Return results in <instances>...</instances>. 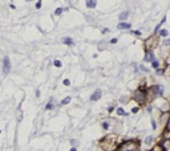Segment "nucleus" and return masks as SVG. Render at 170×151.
<instances>
[{"label":"nucleus","mask_w":170,"mask_h":151,"mask_svg":"<svg viewBox=\"0 0 170 151\" xmlns=\"http://www.w3.org/2000/svg\"><path fill=\"white\" fill-rule=\"evenodd\" d=\"M160 35L162 36V37H166V36H167V31H166V29H160Z\"/></svg>","instance_id":"obj_12"},{"label":"nucleus","mask_w":170,"mask_h":151,"mask_svg":"<svg viewBox=\"0 0 170 151\" xmlns=\"http://www.w3.org/2000/svg\"><path fill=\"white\" fill-rule=\"evenodd\" d=\"M133 98L134 101H137L140 105H142L145 102V98H146V91H142V90H135L134 94H133Z\"/></svg>","instance_id":"obj_2"},{"label":"nucleus","mask_w":170,"mask_h":151,"mask_svg":"<svg viewBox=\"0 0 170 151\" xmlns=\"http://www.w3.org/2000/svg\"><path fill=\"white\" fill-rule=\"evenodd\" d=\"M133 33H134V35H137V36H140V35H141V32H140V31H134Z\"/></svg>","instance_id":"obj_26"},{"label":"nucleus","mask_w":170,"mask_h":151,"mask_svg":"<svg viewBox=\"0 0 170 151\" xmlns=\"http://www.w3.org/2000/svg\"><path fill=\"white\" fill-rule=\"evenodd\" d=\"M63 84H64L65 86H68V85H70V81H69V80H64Z\"/></svg>","instance_id":"obj_20"},{"label":"nucleus","mask_w":170,"mask_h":151,"mask_svg":"<svg viewBox=\"0 0 170 151\" xmlns=\"http://www.w3.org/2000/svg\"><path fill=\"white\" fill-rule=\"evenodd\" d=\"M158 74H164V70H162V69H158Z\"/></svg>","instance_id":"obj_28"},{"label":"nucleus","mask_w":170,"mask_h":151,"mask_svg":"<svg viewBox=\"0 0 170 151\" xmlns=\"http://www.w3.org/2000/svg\"><path fill=\"white\" fill-rule=\"evenodd\" d=\"M130 27H132V25H130L129 23H120V24H118V28L120 29H128V28H130Z\"/></svg>","instance_id":"obj_7"},{"label":"nucleus","mask_w":170,"mask_h":151,"mask_svg":"<svg viewBox=\"0 0 170 151\" xmlns=\"http://www.w3.org/2000/svg\"><path fill=\"white\" fill-rule=\"evenodd\" d=\"M63 43H64V44H66V45H72L73 44L72 38H69V37H64L63 38Z\"/></svg>","instance_id":"obj_9"},{"label":"nucleus","mask_w":170,"mask_h":151,"mask_svg":"<svg viewBox=\"0 0 170 151\" xmlns=\"http://www.w3.org/2000/svg\"><path fill=\"white\" fill-rule=\"evenodd\" d=\"M165 45H170V40H165Z\"/></svg>","instance_id":"obj_27"},{"label":"nucleus","mask_w":170,"mask_h":151,"mask_svg":"<svg viewBox=\"0 0 170 151\" xmlns=\"http://www.w3.org/2000/svg\"><path fill=\"white\" fill-rule=\"evenodd\" d=\"M63 8H57V10L56 11H55V15H57V16H59V15H61V12H63Z\"/></svg>","instance_id":"obj_14"},{"label":"nucleus","mask_w":170,"mask_h":151,"mask_svg":"<svg viewBox=\"0 0 170 151\" xmlns=\"http://www.w3.org/2000/svg\"><path fill=\"white\" fill-rule=\"evenodd\" d=\"M117 114H118V115H128L122 107H118V109H117Z\"/></svg>","instance_id":"obj_10"},{"label":"nucleus","mask_w":170,"mask_h":151,"mask_svg":"<svg viewBox=\"0 0 170 151\" xmlns=\"http://www.w3.org/2000/svg\"><path fill=\"white\" fill-rule=\"evenodd\" d=\"M102 127H104L105 130L109 129V125H108V122H102Z\"/></svg>","instance_id":"obj_17"},{"label":"nucleus","mask_w":170,"mask_h":151,"mask_svg":"<svg viewBox=\"0 0 170 151\" xmlns=\"http://www.w3.org/2000/svg\"><path fill=\"white\" fill-rule=\"evenodd\" d=\"M140 146L135 141H126L124 142L122 145L118 147V150H124V151H133V150H138Z\"/></svg>","instance_id":"obj_1"},{"label":"nucleus","mask_w":170,"mask_h":151,"mask_svg":"<svg viewBox=\"0 0 170 151\" xmlns=\"http://www.w3.org/2000/svg\"><path fill=\"white\" fill-rule=\"evenodd\" d=\"M140 69H141V70H144V72H148V69H146V68H145V66H140Z\"/></svg>","instance_id":"obj_23"},{"label":"nucleus","mask_w":170,"mask_h":151,"mask_svg":"<svg viewBox=\"0 0 170 151\" xmlns=\"http://www.w3.org/2000/svg\"><path fill=\"white\" fill-rule=\"evenodd\" d=\"M144 60H145L146 62H151V61L154 60V54H153L151 50H146V54H145V58H144Z\"/></svg>","instance_id":"obj_5"},{"label":"nucleus","mask_w":170,"mask_h":151,"mask_svg":"<svg viewBox=\"0 0 170 151\" xmlns=\"http://www.w3.org/2000/svg\"><path fill=\"white\" fill-rule=\"evenodd\" d=\"M138 110H140L138 107H133V109H132V113H137Z\"/></svg>","instance_id":"obj_22"},{"label":"nucleus","mask_w":170,"mask_h":151,"mask_svg":"<svg viewBox=\"0 0 170 151\" xmlns=\"http://www.w3.org/2000/svg\"><path fill=\"white\" fill-rule=\"evenodd\" d=\"M96 0H86V7H88V8H95L96 7Z\"/></svg>","instance_id":"obj_6"},{"label":"nucleus","mask_w":170,"mask_h":151,"mask_svg":"<svg viewBox=\"0 0 170 151\" xmlns=\"http://www.w3.org/2000/svg\"><path fill=\"white\" fill-rule=\"evenodd\" d=\"M36 8H37V10L39 8H41V0H39L37 3H36Z\"/></svg>","instance_id":"obj_21"},{"label":"nucleus","mask_w":170,"mask_h":151,"mask_svg":"<svg viewBox=\"0 0 170 151\" xmlns=\"http://www.w3.org/2000/svg\"><path fill=\"white\" fill-rule=\"evenodd\" d=\"M101 95H102V91L100 90V89H97V90L93 93V94L91 95V101L92 102H95V101H98L101 98Z\"/></svg>","instance_id":"obj_4"},{"label":"nucleus","mask_w":170,"mask_h":151,"mask_svg":"<svg viewBox=\"0 0 170 151\" xmlns=\"http://www.w3.org/2000/svg\"><path fill=\"white\" fill-rule=\"evenodd\" d=\"M166 131L170 132V118H169V121H167V123H166Z\"/></svg>","instance_id":"obj_16"},{"label":"nucleus","mask_w":170,"mask_h":151,"mask_svg":"<svg viewBox=\"0 0 170 151\" xmlns=\"http://www.w3.org/2000/svg\"><path fill=\"white\" fill-rule=\"evenodd\" d=\"M45 109H47V110H50V109H53V105H52V104H48L47 106H45Z\"/></svg>","instance_id":"obj_18"},{"label":"nucleus","mask_w":170,"mask_h":151,"mask_svg":"<svg viewBox=\"0 0 170 151\" xmlns=\"http://www.w3.org/2000/svg\"><path fill=\"white\" fill-rule=\"evenodd\" d=\"M53 64H55V66H57V68H60V66H61V62H60V61H57V60L55 61Z\"/></svg>","instance_id":"obj_19"},{"label":"nucleus","mask_w":170,"mask_h":151,"mask_svg":"<svg viewBox=\"0 0 170 151\" xmlns=\"http://www.w3.org/2000/svg\"><path fill=\"white\" fill-rule=\"evenodd\" d=\"M11 70V61L8 57H4L3 58V73L7 74V73H10Z\"/></svg>","instance_id":"obj_3"},{"label":"nucleus","mask_w":170,"mask_h":151,"mask_svg":"<svg viewBox=\"0 0 170 151\" xmlns=\"http://www.w3.org/2000/svg\"><path fill=\"white\" fill-rule=\"evenodd\" d=\"M151 65H153V68H155V69H157L160 64H158V61H151Z\"/></svg>","instance_id":"obj_15"},{"label":"nucleus","mask_w":170,"mask_h":151,"mask_svg":"<svg viewBox=\"0 0 170 151\" xmlns=\"http://www.w3.org/2000/svg\"><path fill=\"white\" fill-rule=\"evenodd\" d=\"M165 21H166V17H164V19H162V21H161V23H160V24H158V25H157V27H155V28H154V33H157V32H158V31H160V29H161V25L164 24V23H165Z\"/></svg>","instance_id":"obj_8"},{"label":"nucleus","mask_w":170,"mask_h":151,"mask_svg":"<svg viewBox=\"0 0 170 151\" xmlns=\"http://www.w3.org/2000/svg\"><path fill=\"white\" fill-rule=\"evenodd\" d=\"M151 139H153V138H151V137H149V138L146 139V143H148V145H149V143H150V142H151Z\"/></svg>","instance_id":"obj_24"},{"label":"nucleus","mask_w":170,"mask_h":151,"mask_svg":"<svg viewBox=\"0 0 170 151\" xmlns=\"http://www.w3.org/2000/svg\"><path fill=\"white\" fill-rule=\"evenodd\" d=\"M128 16H129V12H128V11H125V12H122V13L120 15V19H121V20H125Z\"/></svg>","instance_id":"obj_11"},{"label":"nucleus","mask_w":170,"mask_h":151,"mask_svg":"<svg viewBox=\"0 0 170 151\" xmlns=\"http://www.w3.org/2000/svg\"><path fill=\"white\" fill-rule=\"evenodd\" d=\"M110 43H112V44H116V43H117V38H112V40H110Z\"/></svg>","instance_id":"obj_25"},{"label":"nucleus","mask_w":170,"mask_h":151,"mask_svg":"<svg viewBox=\"0 0 170 151\" xmlns=\"http://www.w3.org/2000/svg\"><path fill=\"white\" fill-rule=\"evenodd\" d=\"M69 102H70V97H66L61 101V105H66V104H69Z\"/></svg>","instance_id":"obj_13"},{"label":"nucleus","mask_w":170,"mask_h":151,"mask_svg":"<svg viewBox=\"0 0 170 151\" xmlns=\"http://www.w3.org/2000/svg\"><path fill=\"white\" fill-rule=\"evenodd\" d=\"M27 1H31V0H27Z\"/></svg>","instance_id":"obj_29"}]
</instances>
